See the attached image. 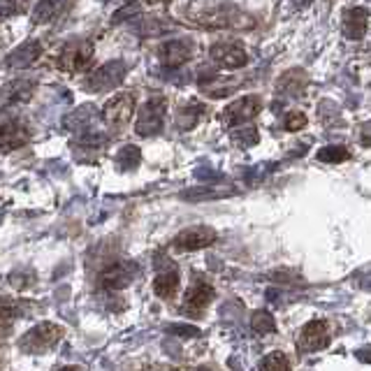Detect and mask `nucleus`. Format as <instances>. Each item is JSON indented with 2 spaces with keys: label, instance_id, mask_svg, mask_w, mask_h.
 <instances>
[{
  "label": "nucleus",
  "instance_id": "nucleus-21",
  "mask_svg": "<svg viewBox=\"0 0 371 371\" xmlns=\"http://www.w3.org/2000/svg\"><path fill=\"white\" fill-rule=\"evenodd\" d=\"M304 84H307V77H304L300 70H290L288 75H283L279 79V93H286V96H300V93L304 91Z\"/></svg>",
  "mask_w": 371,
  "mask_h": 371
},
{
  "label": "nucleus",
  "instance_id": "nucleus-7",
  "mask_svg": "<svg viewBox=\"0 0 371 371\" xmlns=\"http://www.w3.org/2000/svg\"><path fill=\"white\" fill-rule=\"evenodd\" d=\"M260 109H263V100H260L258 96H244L225 107L223 121L228 123L230 128L242 126V123H249L251 119H256V116L260 114Z\"/></svg>",
  "mask_w": 371,
  "mask_h": 371
},
{
  "label": "nucleus",
  "instance_id": "nucleus-4",
  "mask_svg": "<svg viewBox=\"0 0 371 371\" xmlns=\"http://www.w3.org/2000/svg\"><path fill=\"white\" fill-rule=\"evenodd\" d=\"M126 63L123 61H107L100 65L98 70H93L89 79H86V91L89 93H103L109 89H116L123 79H126Z\"/></svg>",
  "mask_w": 371,
  "mask_h": 371
},
{
  "label": "nucleus",
  "instance_id": "nucleus-2",
  "mask_svg": "<svg viewBox=\"0 0 371 371\" xmlns=\"http://www.w3.org/2000/svg\"><path fill=\"white\" fill-rule=\"evenodd\" d=\"M61 339H63V327H58L54 323H40L21 337L19 348L28 355H40V353H47L49 348H54Z\"/></svg>",
  "mask_w": 371,
  "mask_h": 371
},
{
  "label": "nucleus",
  "instance_id": "nucleus-35",
  "mask_svg": "<svg viewBox=\"0 0 371 371\" xmlns=\"http://www.w3.org/2000/svg\"><path fill=\"white\" fill-rule=\"evenodd\" d=\"M293 5H295V7H300V10H304V7H309V5H311V0H293Z\"/></svg>",
  "mask_w": 371,
  "mask_h": 371
},
{
  "label": "nucleus",
  "instance_id": "nucleus-19",
  "mask_svg": "<svg viewBox=\"0 0 371 371\" xmlns=\"http://www.w3.org/2000/svg\"><path fill=\"white\" fill-rule=\"evenodd\" d=\"M179 290V274L177 269H170V272H163L156 276L154 281V293L158 297H163V300H172L174 295H177Z\"/></svg>",
  "mask_w": 371,
  "mask_h": 371
},
{
  "label": "nucleus",
  "instance_id": "nucleus-29",
  "mask_svg": "<svg viewBox=\"0 0 371 371\" xmlns=\"http://www.w3.org/2000/svg\"><path fill=\"white\" fill-rule=\"evenodd\" d=\"M258 140H260V135L253 126L232 130V142H235L237 147H253V144H258Z\"/></svg>",
  "mask_w": 371,
  "mask_h": 371
},
{
  "label": "nucleus",
  "instance_id": "nucleus-33",
  "mask_svg": "<svg viewBox=\"0 0 371 371\" xmlns=\"http://www.w3.org/2000/svg\"><path fill=\"white\" fill-rule=\"evenodd\" d=\"M19 12V0H0V19H7Z\"/></svg>",
  "mask_w": 371,
  "mask_h": 371
},
{
  "label": "nucleus",
  "instance_id": "nucleus-18",
  "mask_svg": "<svg viewBox=\"0 0 371 371\" xmlns=\"http://www.w3.org/2000/svg\"><path fill=\"white\" fill-rule=\"evenodd\" d=\"M24 142H26V133L21 130V126H17L14 121L0 123V151L19 149Z\"/></svg>",
  "mask_w": 371,
  "mask_h": 371
},
{
  "label": "nucleus",
  "instance_id": "nucleus-12",
  "mask_svg": "<svg viewBox=\"0 0 371 371\" xmlns=\"http://www.w3.org/2000/svg\"><path fill=\"white\" fill-rule=\"evenodd\" d=\"M93 61V45L91 42H72L65 47L61 56V68L65 72H84Z\"/></svg>",
  "mask_w": 371,
  "mask_h": 371
},
{
  "label": "nucleus",
  "instance_id": "nucleus-30",
  "mask_svg": "<svg viewBox=\"0 0 371 371\" xmlns=\"http://www.w3.org/2000/svg\"><path fill=\"white\" fill-rule=\"evenodd\" d=\"M283 126H286L288 133H297V130H302L304 126H307V114H302V112L288 114L286 121H283Z\"/></svg>",
  "mask_w": 371,
  "mask_h": 371
},
{
  "label": "nucleus",
  "instance_id": "nucleus-11",
  "mask_svg": "<svg viewBox=\"0 0 371 371\" xmlns=\"http://www.w3.org/2000/svg\"><path fill=\"white\" fill-rule=\"evenodd\" d=\"M209 56H212L214 63L228 70H239L249 63V56H246L244 47L235 45V42H216V45H212V49H209Z\"/></svg>",
  "mask_w": 371,
  "mask_h": 371
},
{
  "label": "nucleus",
  "instance_id": "nucleus-14",
  "mask_svg": "<svg viewBox=\"0 0 371 371\" xmlns=\"http://www.w3.org/2000/svg\"><path fill=\"white\" fill-rule=\"evenodd\" d=\"M40 56H42V45L38 40H28L5 58V65H7V70H24L38 61Z\"/></svg>",
  "mask_w": 371,
  "mask_h": 371
},
{
  "label": "nucleus",
  "instance_id": "nucleus-3",
  "mask_svg": "<svg viewBox=\"0 0 371 371\" xmlns=\"http://www.w3.org/2000/svg\"><path fill=\"white\" fill-rule=\"evenodd\" d=\"M165 114H167V100L163 96L149 98L144 107L140 109L135 123V133L140 137H154L158 135L165 126Z\"/></svg>",
  "mask_w": 371,
  "mask_h": 371
},
{
  "label": "nucleus",
  "instance_id": "nucleus-17",
  "mask_svg": "<svg viewBox=\"0 0 371 371\" xmlns=\"http://www.w3.org/2000/svg\"><path fill=\"white\" fill-rule=\"evenodd\" d=\"M369 26V14L365 7H353L344 14V35L348 40H362Z\"/></svg>",
  "mask_w": 371,
  "mask_h": 371
},
{
  "label": "nucleus",
  "instance_id": "nucleus-25",
  "mask_svg": "<svg viewBox=\"0 0 371 371\" xmlns=\"http://www.w3.org/2000/svg\"><path fill=\"white\" fill-rule=\"evenodd\" d=\"M260 371H290V360L286 358V353L274 351L263 358V362H260Z\"/></svg>",
  "mask_w": 371,
  "mask_h": 371
},
{
  "label": "nucleus",
  "instance_id": "nucleus-15",
  "mask_svg": "<svg viewBox=\"0 0 371 371\" xmlns=\"http://www.w3.org/2000/svg\"><path fill=\"white\" fill-rule=\"evenodd\" d=\"M98 119V109L96 105H79L77 109L63 119V126L70 130V133H89L93 128V123Z\"/></svg>",
  "mask_w": 371,
  "mask_h": 371
},
{
  "label": "nucleus",
  "instance_id": "nucleus-13",
  "mask_svg": "<svg viewBox=\"0 0 371 371\" xmlns=\"http://www.w3.org/2000/svg\"><path fill=\"white\" fill-rule=\"evenodd\" d=\"M135 276H137L135 263H116L103 272V276H100V286L105 290H123L135 281Z\"/></svg>",
  "mask_w": 371,
  "mask_h": 371
},
{
  "label": "nucleus",
  "instance_id": "nucleus-27",
  "mask_svg": "<svg viewBox=\"0 0 371 371\" xmlns=\"http://www.w3.org/2000/svg\"><path fill=\"white\" fill-rule=\"evenodd\" d=\"M316 158L320 160V163H327V165H334V163H346L348 158H351V154H348V149L344 147H323L316 154Z\"/></svg>",
  "mask_w": 371,
  "mask_h": 371
},
{
  "label": "nucleus",
  "instance_id": "nucleus-1",
  "mask_svg": "<svg viewBox=\"0 0 371 371\" xmlns=\"http://www.w3.org/2000/svg\"><path fill=\"white\" fill-rule=\"evenodd\" d=\"M184 14L191 24L212 31H244L256 26V21L230 0H191L184 7Z\"/></svg>",
  "mask_w": 371,
  "mask_h": 371
},
{
  "label": "nucleus",
  "instance_id": "nucleus-9",
  "mask_svg": "<svg viewBox=\"0 0 371 371\" xmlns=\"http://www.w3.org/2000/svg\"><path fill=\"white\" fill-rule=\"evenodd\" d=\"M158 56L165 68H181V65H186L195 56V42L188 38L170 40L158 49Z\"/></svg>",
  "mask_w": 371,
  "mask_h": 371
},
{
  "label": "nucleus",
  "instance_id": "nucleus-28",
  "mask_svg": "<svg viewBox=\"0 0 371 371\" xmlns=\"http://www.w3.org/2000/svg\"><path fill=\"white\" fill-rule=\"evenodd\" d=\"M251 327H253V332H258V334H272L276 332V320L272 318L269 311H256V314L251 316Z\"/></svg>",
  "mask_w": 371,
  "mask_h": 371
},
{
  "label": "nucleus",
  "instance_id": "nucleus-24",
  "mask_svg": "<svg viewBox=\"0 0 371 371\" xmlns=\"http://www.w3.org/2000/svg\"><path fill=\"white\" fill-rule=\"evenodd\" d=\"M205 114V107L202 105H188L179 109V128L181 130H191L198 126V121Z\"/></svg>",
  "mask_w": 371,
  "mask_h": 371
},
{
  "label": "nucleus",
  "instance_id": "nucleus-5",
  "mask_svg": "<svg viewBox=\"0 0 371 371\" xmlns=\"http://www.w3.org/2000/svg\"><path fill=\"white\" fill-rule=\"evenodd\" d=\"M330 341H332V334L325 320H309L300 330V337H297V351L316 353L330 346Z\"/></svg>",
  "mask_w": 371,
  "mask_h": 371
},
{
  "label": "nucleus",
  "instance_id": "nucleus-8",
  "mask_svg": "<svg viewBox=\"0 0 371 371\" xmlns=\"http://www.w3.org/2000/svg\"><path fill=\"white\" fill-rule=\"evenodd\" d=\"M133 114H135V100H133V96H128V93H119V96H114L103 109L105 123L114 130L126 126V123L133 119Z\"/></svg>",
  "mask_w": 371,
  "mask_h": 371
},
{
  "label": "nucleus",
  "instance_id": "nucleus-6",
  "mask_svg": "<svg viewBox=\"0 0 371 371\" xmlns=\"http://www.w3.org/2000/svg\"><path fill=\"white\" fill-rule=\"evenodd\" d=\"M216 230L209 228V225H193V228L181 230L177 237H174V249L177 251H200L207 249L216 242Z\"/></svg>",
  "mask_w": 371,
  "mask_h": 371
},
{
  "label": "nucleus",
  "instance_id": "nucleus-32",
  "mask_svg": "<svg viewBox=\"0 0 371 371\" xmlns=\"http://www.w3.org/2000/svg\"><path fill=\"white\" fill-rule=\"evenodd\" d=\"M170 332L172 334H181V337H186V339L200 337V330H198V327H193V325H172Z\"/></svg>",
  "mask_w": 371,
  "mask_h": 371
},
{
  "label": "nucleus",
  "instance_id": "nucleus-31",
  "mask_svg": "<svg viewBox=\"0 0 371 371\" xmlns=\"http://www.w3.org/2000/svg\"><path fill=\"white\" fill-rule=\"evenodd\" d=\"M165 24H160V21H154V19H149V21H144V24L137 28L140 31V35H160L165 31Z\"/></svg>",
  "mask_w": 371,
  "mask_h": 371
},
{
  "label": "nucleus",
  "instance_id": "nucleus-16",
  "mask_svg": "<svg viewBox=\"0 0 371 371\" xmlns=\"http://www.w3.org/2000/svg\"><path fill=\"white\" fill-rule=\"evenodd\" d=\"M237 191L232 186H218V184H209V186H198V188H188L179 195L181 200L186 202H209V200H221L228 198V195H235Z\"/></svg>",
  "mask_w": 371,
  "mask_h": 371
},
{
  "label": "nucleus",
  "instance_id": "nucleus-22",
  "mask_svg": "<svg viewBox=\"0 0 371 371\" xmlns=\"http://www.w3.org/2000/svg\"><path fill=\"white\" fill-rule=\"evenodd\" d=\"M116 163H119L121 170H137V165L142 163V151L135 144H126L119 154H116Z\"/></svg>",
  "mask_w": 371,
  "mask_h": 371
},
{
  "label": "nucleus",
  "instance_id": "nucleus-37",
  "mask_svg": "<svg viewBox=\"0 0 371 371\" xmlns=\"http://www.w3.org/2000/svg\"><path fill=\"white\" fill-rule=\"evenodd\" d=\"M198 371H209V369H198Z\"/></svg>",
  "mask_w": 371,
  "mask_h": 371
},
{
  "label": "nucleus",
  "instance_id": "nucleus-23",
  "mask_svg": "<svg viewBox=\"0 0 371 371\" xmlns=\"http://www.w3.org/2000/svg\"><path fill=\"white\" fill-rule=\"evenodd\" d=\"M19 311L14 304L10 302H0V339L10 337L12 334V327H14V320H17Z\"/></svg>",
  "mask_w": 371,
  "mask_h": 371
},
{
  "label": "nucleus",
  "instance_id": "nucleus-36",
  "mask_svg": "<svg viewBox=\"0 0 371 371\" xmlns=\"http://www.w3.org/2000/svg\"><path fill=\"white\" fill-rule=\"evenodd\" d=\"M58 371H82V367H63V369H58Z\"/></svg>",
  "mask_w": 371,
  "mask_h": 371
},
{
  "label": "nucleus",
  "instance_id": "nucleus-26",
  "mask_svg": "<svg viewBox=\"0 0 371 371\" xmlns=\"http://www.w3.org/2000/svg\"><path fill=\"white\" fill-rule=\"evenodd\" d=\"M140 14H142V3H137V0H128L126 5H121L119 10L112 14V26H119V24H123V21L140 17Z\"/></svg>",
  "mask_w": 371,
  "mask_h": 371
},
{
  "label": "nucleus",
  "instance_id": "nucleus-34",
  "mask_svg": "<svg viewBox=\"0 0 371 371\" xmlns=\"http://www.w3.org/2000/svg\"><path fill=\"white\" fill-rule=\"evenodd\" d=\"M355 358H358L360 362H365V365H371V346L358 348V351H355Z\"/></svg>",
  "mask_w": 371,
  "mask_h": 371
},
{
  "label": "nucleus",
  "instance_id": "nucleus-10",
  "mask_svg": "<svg viewBox=\"0 0 371 371\" xmlns=\"http://www.w3.org/2000/svg\"><path fill=\"white\" fill-rule=\"evenodd\" d=\"M214 286H209L207 281H195L191 288L186 290L184 297V314L188 316H202L205 309L214 302Z\"/></svg>",
  "mask_w": 371,
  "mask_h": 371
},
{
  "label": "nucleus",
  "instance_id": "nucleus-20",
  "mask_svg": "<svg viewBox=\"0 0 371 371\" xmlns=\"http://www.w3.org/2000/svg\"><path fill=\"white\" fill-rule=\"evenodd\" d=\"M65 0H40L33 10V24H49L61 14Z\"/></svg>",
  "mask_w": 371,
  "mask_h": 371
}]
</instances>
